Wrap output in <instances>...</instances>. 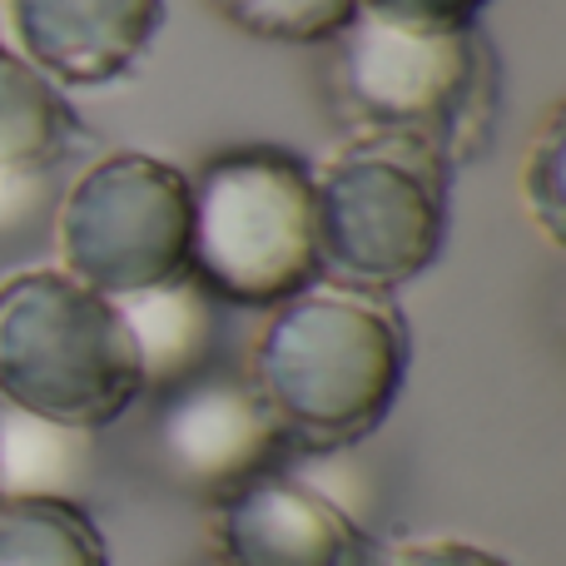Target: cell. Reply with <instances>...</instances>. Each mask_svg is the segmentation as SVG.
<instances>
[{"label": "cell", "instance_id": "6da1fadb", "mask_svg": "<svg viewBox=\"0 0 566 566\" xmlns=\"http://www.w3.org/2000/svg\"><path fill=\"white\" fill-rule=\"evenodd\" d=\"M408 378V328L373 293L303 289L254 343V392L289 448L348 452L382 428Z\"/></svg>", "mask_w": 566, "mask_h": 566}, {"label": "cell", "instance_id": "7a4b0ae2", "mask_svg": "<svg viewBox=\"0 0 566 566\" xmlns=\"http://www.w3.org/2000/svg\"><path fill=\"white\" fill-rule=\"evenodd\" d=\"M328 45V95L358 135L422 139L448 169L488 145L502 80L478 25L418 30L353 10Z\"/></svg>", "mask_w": 566, "mask_h": 566}, {"label": "cell", "instance_id": "3957f363", "mask_svg": "<svg viewBox=\"0 0 566 566\" xmlns=\"http://www.w3.org/2000/svg\"><path fill=\"white\" fill-rule=\"evenodd\" d=\"M145 398L119 308L65 269L0 283V402L60 428L99 432Z\"/></svg>", "mask_w": 566, "mask_h": 566}, {"label": "cell", "instance_id": "277c9868", "mask_svg": "<svg viewBox=\"0 0 566 566\" xmlns=\"http://www.w3.org/2000/svg\"><path fill=\"white\" fill-rule=\"evenodd\" d=\"M318 274L388 293L428 274L448 239V159L408 135H358L313 179Z\"/></svg>", "mask_w": 566, "mask_h": 566}, {"label": "cell", "instance_id": "5b68a950", "mask_svg": "<svg viewBox=\"0 0 566 566\" xmlns=\"http://www.w3.org/2000/svg\"><path fill=\"white\" fill-rule=\"evenodd\" d=\"M189 274L214 298L274 308L318 279L313 175L289 149H229L195 179Z\"/></svg>", "mask_w": 566, "mask_h": 566}, {"label": "cell", "instance_id": "8992f818", "mask_svg": "<svg viewBox=\"0 0 566 566\" xmlns=\"http://www.w3.org/2000/svg\"><path fill=\"white\" fill-rule=\"evenodd\" d=\"M189 175L139 149L95 159L55 209L60 264L75 283L125 298L189 274Z\"/></svg>", "mask_w": 566, "mask_h": 566}, {"label": "cell", "instance_id": "52a82bcc", "mask_svg": "<svg viewBox=\"0 0 566 566\" xmlns=\"http://www.w3.org/2000/svg\"><path fill=\"white\" fill-rule=\"evenodd\" d=\"M289 438L239 373H195L165 388L155 412V458L169 482L219 502L249 478L279 468Z\"/></svg>", "mask_w": 566, "mask_h": 566}, {"label": "cell", "instance_id": "ba28073f", "mask_svg": "<svg viewBox=\"0 0 566 566\" xmlns=\"http://www.w3.org/2000/svg\"><path fill=\"white\" fill-rule=\"evenodd\" d=\"M214 552L219 566H373L358 512L283 462L214 502Z\"/></svg>", "mask_w": 566, "mask_h": 566}, {"label": "cell", "instance_id": "9c48e42d", "mask_svg": "<svg viewBox=\"0 0 566 566\" xmlns=\"http://www.w3.org/2000/svg\"><path fill=\"white\" fill-rule=\"evenodd\" d=\"M20 60L55 85L125 80L165 25V0H6Z\"/></svg>", "mask_w": 566, "mask_h": 566}, {"label": "cell", "instance_id": "30bf717a", "mask_svg": "<svg viewBox=\"0 0 566 566\" xmlns=\"http://www.w3.org/2000/svg\"><path fill=\"white\" fill-rule=\"evenodd\" d=\"M109 303L119 308V323L135 343L145 392H165L209 368V353L219 338V298L195 274L165 279L155 289L125 293Z\"/></svg>", "mask_w": 566, "mask_h": 566}, {"label": "cell", "instance_id": "8fae6325", "mask_svg": "<svg viewBox=\"0 0 566 566\" xmlns=\"http://www.w3.org/2000/svg\"><path fill=\"white\" fill-rule=\"evenodd\" d=\"M80 145L85 125L65 90L0 50V175H55Z\"/></svg>", "mask_w": 566, "mask_h": 566}, {"label": "cell", "instance_id": "7c38bea8", "mask_svg": "<svg viewBox=\"0 0 566 566\" xmlns=\"http://www.w3.org/2000/svg\"><path fill=\"white\" fill-rule=\"evenodd\" d=\"M95 478V432L60 428L0 402V497L80 502Z\"/></svg>", "mask_w": 566, "mask_h": 566}, {"label": "cell", "instance_id": "4fadbf2b", "mask_svg": "<svg viewBox=\"0 0 566 566\" xmlns=\"http://www.w3.org/2000/svg\"><path fill=\"white\" fill-rule=\"evenodd\" d=\"M0 566H109V547L80 502L0 497Z\"/></svg>", "mask_w": 566, "mask_h": 566}, {"label": "cell", "instance_id": "5bb4252c", "mask_svg": "<svg viewBox=\"0 0 566 566\" xmlns=\"http://www.w3.org/2000/svg\"><path fill=\"white\" fill-rule=\"evenodd\" d=\"M229 25L283 45H318L353 20L358 0H209Z\"/></svg>", "mask_w": 566, "mask_h": 566}, {"label": "cell", "instance_id": "9a60e30c", "mask_svg": "<svg viewBox=\"0 0 566 566\" xmlns=\"http://www.w3.org/2000/svg\"><path fill=\"white\" fill-rule=\"evenodd\" d=\"M562 155H566V135H562V109H552L542 125L537 145L527 155L522 169V189H527V209L542 224V234L552 244H562V209H566V175H562Z\"/></svg>", "mask_w": 566, "mask_h": 566}, {"label": "cell", "instance_id": "2e32d148", "mask_svg": "<svg viewBox=\"0 0 566 566\" xmlns=\"http://www.w3.org/2000/svg\"><path fill=\"white\" fill-rule=\"evenodd\" d=\"M50 205V175H0V249L35 234Z\"/></svg>", "mask_w": 566, "mask_h": 566}, {"label": "cell", "instance_id": "e0dca14e", "mask_svg": "<svg viewBox=\"0 0 566 566\" xmlns=\"http://www.w3.org/2000/svg\"><path fill=\"white\" fill-rule=\"evenodd\" d=\"M358 10L392 25H418V30H458L478 25V15L488 10V0H358Z\"/></svg>", "mask_w": 566, "mask_h": 566}, {"label": "cell", "instance_id": "ac0fdd59", "mask_svg": "<svg viewBox=\"0 0 566 566\" xmlns=\"http://www.w3.org/2000/svg\"><path fill=\"white\" fill-rule=\"evenodd\" d=\"M382 566H512V562H502L497 552H488V547H472V542H418V547H402L392 562H382Z\"/></svg>", "mask_w": 566, "mask_h": 566}]
</instances>
